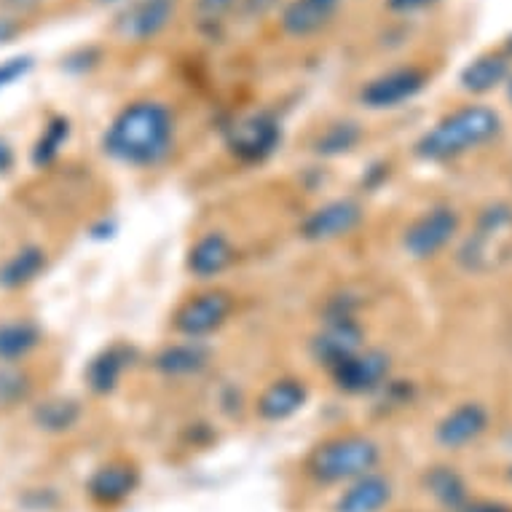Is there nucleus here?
Wrapping results in <instances>:
<instances>
[{
    "instance_id": "obj_37",
    "label": "nucleus",
    "mask_w": 512,
    "mask_h": 512,
    "mask_svg": "<svg viewBox=\"0 0 512 512\" xmlns=\"http://www.w3.org/2000/svg\"><path fill=\"white\" fill-rule=\"evenodd\" d=\"M510 475H512V472H510Z\"/></svg>"
},
{
    "instance_id": "obj_3",
    "label": "nucleus",
    "mask_w": 512,
    "mask_h": 512,
    "mask_svg": "<svg viewBox=\"0 0 512 512\" xmlns=\"http://www.w3.org/2000/svg\"><path fill=\"white\" fill-rule=\"evenodd\" d=\"M502 132V116L488 105H464V108L440 118L429 132L419 137L413 153L421 161L440 164L454 161L470 151H478L496 140Z\"/></svg>"
},
{
    "instance_id": "obj_12",
    "label": "nucleus",
    "mask_w": 512,
    "mask_h": 512,
    "mask_svg": "<svg viewBox=\"0 0 512 512\" xmlns=\"http://www.w3.org/2000/svg\"><path fill=\"white\" fill-rule=\"evenodd\" d=\"M427 73L419 68H395L389 73L370 78L360 89V105L368 110H392L411 102L416 94L424 92Z\"/></svg>"
},
{
    "instance_id": "obj_34",
    "label": "nucleus",
    "mask_w": 512,
    "mask_h": 512,
    "mask_svg": "<svg viewBox=\"0 0 512 512\" xmlns=\"http://www.w3.org/2000/svg\"><path fill=\"white\" fill-rule=\"evenodd\" d=\"M504 54H507V57L512 59V38H510V43H507V46H504Z\"/></svg>"
},
{
    "instance_id": "obj_30",
    "label": "nucleus",
    "mask_w": 512,
    "mask_h": 512,
    "mask_svg": "<svg viewBox=\"0 0 512 512\" xmlns=\"http://www.w3.org/2000/svg\"><path fill=\"white\" fill-rule=\"evenodd\" d=\"M236 0H196V14L202 22H218Z\"/></svg>"
},
{
    "instance_id": "obj_20",
    "label": "nucleus",
    "mask_w": 512,
    "mask_h": 512,
    "mask_svg": "<svg viewBox=\"0 0 512 512\" xmlns=\"http://www.w3.org/2000/svg\"><path fill=\"white\" fill-rule=\"evenodd\" d=\"M175 0H137L121 19V33L132 41H148L169 25Z\"/></svg>"
},
{
    "instance_id": "obj_31",
    "label": "nucleus",
    "mask_w": 512,
    "mask_h": 512,
    "mask_svg": "<svg viewBox=\"0 0 512 512\" xmlns=\"http://www.w3.org/2000/svg\"><path fill=\"white\" fill-rule=\"evenodd\" d=\"M456 512H512V507L504 502H496V499H470L462 510Z\"/></svg>"
},
{
    "instance_id": "obj_14",
    "label": "nucleus",
    "mask_w": 512,
    "mask_h": 512,
    "mask_svg": "<svg viewBox=\"0 0 512 512\" xmlns=\"http://www.w3.org/2000/svg\"><path fill=\"white\" fill-rule=\"evenodd\" d=\"M395 502V480L373 470L341 486L333 499V512H387Z\"/></svg>"
},
{
    "instance_id": "obj_9",
    "label": "nucleus",
    "mask_w": 512,
    "mask_h": 512,
    "mask_svg": "<svg viewBox=\"0 0 512 512\" xmlns=\"http://www.w3.org/2000/svg\"><path fill=\"white\" fill-rule=\"evenodd\" d=\"M365 220V207L352 196L344 199H330V202L319 204L301 220L298 234L303 242L311 244H328L338 242L344 236L354 234Z\"/></svg>"
},
{
    "instance_id": "obj_28",
    "label": "nucleus",
    "mask_w": 512,
    "mask_h": 512,
    "mask_svg": "<svg viewBox=\"0 0 512 512\" xmlns=\"http://www.w3.org/2000/svg\"><path fill=\"white\" fill-rule=\"evenodd\" d=\"M30 376L17 365H0V405H14L30 392Z\"/></svg>"
},
{
    "instance_id": "obj_16",
    "label": "nucleus",
    "mask_w": 512,
    "mask_h": 512,
    "mask_svg": "<svg viewBox=\"0 0 512 512\" xmlns=\"http://www.w3.org/2000/svg\"><path fill=\"white\" fill-rule=\"evenodd\" d=\"M309 403V387L303 378L282 376L269 381L255 397V416L266 424H282L301 413Z\"/></svg>"
},
{
    "instance_id": "obj_10",
    "label": "nucleus",
    "mask_w": 512,
    "mask_h": 512,
    "mask_svg": "<svg viewBox=\"0 0 512 512\" xmlns=\"http://www.w3.org/2000/svg\"><path fill=\"white\" fill-rule=\"evenodd\" d=\"M282 143V126L271 113H250L231 126L226 137L228 153L242 164H263L277 153Z\"/></svg>"
},
{
    "instance_id": "obj_36",
    "label": "nucleus",
    "mask_w": 512,
    "mask_h": 512,
    "mask_svg": "<svg viewBox=\"0 0 512 512\" xmlns=\"http://www.w3.org/2000/svg\"><path fill=\"white\" fill-rule=\"evenodd\" d=\"M100 3H116V0H100Z\"/></svg>"
},
{
    "instance_id": "obj_32",
    "label": "nucleus",
    "mask_w": 512,
    "mask_h": 512,
    "mask_svg": "<svg viewBox=\"0 0 512 512\" xmlns=\"http://www.w3.org/2000/svg\"><path fill=\"white\" fill-rule=\"evenodd\" d=\"M389 9L392 11H400V14H411V11H419V9H427L432 6L435 0H387Z\"/></svg>"
},
{
    "instance_id": "obj_33",
    "label": "nucleus",
    "mask_w": 512,
    "mask_h": 512,
    "mask_svg": "<svg viewBox=\"0 0 512 512\" xmlns=\"http://www.w3.org/2000/svg\"><path fill=\"white\" fill-rule=\"evenodd\" d=\"M11 164H14V151H11L6 140H0V175L9 172Z\"/></svg>"
},
{
    "instance_id": "obj_22",
    "label": "nucleus",
    "mask_w": 512,
    "mask_h": 512,
    "mask_svg": "<svg viewBox=\"0 0 512 512\" xmlns=\"http://www.w3.org/2000/svg\"><path fill=\"white\" fill-rule=\"evenodd\" d=\"M49 266V255L38 244H25L14 255L0 263V287L3 290H22L33 285Z\"/></svg>"
},
{
    "instance_id": "obj_29",
    "label": "nucleus",
    "mask_w": 512,
    "mask_h": 512,
    "mask_svg": "<svg viewBox=\"0 0 512 512\" xmlns=\"http://www.w3.org/2000/svg\"><path fill=\"white\" fill-rule=\"evenodd\" d=\"M30 68H33V59L30 57H11L6 62H0V92L14 84V81H19V78H25Z\"/></svg>"
},
{
    "instance_id": "obj_4",
    "label": "nucleus",
    "mask_w": 512,
    "mask_h": 512,
    "mask_svg": "<svg viewBox=\"0 0 512 512\" xmlns=\"http://www.w3.org/2000/svg\"><path fill=\"white\" fill-rule=\"evenodd\" d=\"M512 261V204L494 202L483 207L470 234L456 250V266L464 274L486 277Z\"/></svg>"
},
{
    "instance_id": "obj_15",
    "label": "nucleus",
    "mask_w": 512,
    "mask_h": 512,
    "mask_svg": "<svg viewBox=\"0 0 512 512\" xmlns=\"http://www.w3.org/2000/svg\"><path fill=\"white\" fill-rule=\"evenodd\" d=\"M236 263V247L231 236L223 231H204L196 236V242L188 247L185 255V269L196 282H212L223 277Z\"/></svg>"
},
{
    "instance_id": "obj_24",
    "label": "nucleus",
    "mask_w": 512,
    "mask_h": 512,
    "mask_svg": "<svg viewBox=\"0 0 512 512\" xmlns=\"http://www.w3.org/2000/svg\"><path fill=\"white\" fill-rule=\"evenodd\" d=\"M43 333L33 319L0 322V365H19L41 346Z\"/></svg>"
},
{
    "instance_id": "obj_25",
    "label": "nucleus",
    "mask_w": 512,
    "mask_h": 512,
    "mask_svg": "<svg viewBox=\"0 0 512 512\" xmlns=\"http://www.w3.org/2000/svg\"><path fill=\"white\" fill-rule=\"evenodd\" d=\"M81 416H84V408L76 400H68V397L46 400V403L35 405L33 411L35 427L41 429V432H49V435H62V432L76 429Z\"/></svg>"
},
{
    "instance_id": "obj_19",
    "label": "nucleus",
    "mask_w": 512,
    "mask_h": 512,
    "mask_svg": "<svg viewBox=\"0 0 512 512\" xmlns=\"http://www.w3.org/2000/svg\"><path fill=\"white\" fill-rule=\"evenodd\" d=\"M424 491L437 507H443L445 512H456L462 510L464 504L470 502V486L467 480L456 467L451 464H435L424 472Z\"/></svg>"
},
{
    "instance_id": "obj_13",
    "label": "nucleus",
    "mask_w": 512,
    "mask_h": 512,
    "mask_svg": "<svg viewBox=\"0 0 512 512\" xmlns=\"http://www.w3.org/2000/svg\"><path fill=\"white\" fill-rule=\"evenodd\" d=\"M491 413L483 403H462L448 411L435 427V443L445 451H462L467 445L478 443L488 432Z\"/></svg>"
},
{
    "instance_id": "obj_6",
    "label": "nucleus",
    "mask_w": 512,
    "mask_h": 512,
    "mask_svg": "<svg viewBox=\"0 0 512 512\" xmlns=\"http://www.w3.org/2000/svg\"><path fill=\"white\" fill-rule=\"evenodd\" d=\"M462 228V215L451 204L429 207L403 231V250L411 261H429L454 242Z\"/></svg>"
},
{
    "instance_id": "obj_1",
    "label": "nucleus",
    "mask_w": 512,
    "mask_h": 512,
    "mask_svg": "<svg viewBox=\"0 0 512 512\" xmlns=\"http://www.w3.org/2000/svg\"><path fill=\"white\" fill-rule=\"evenodd\" d=\"M102 151L132 169H153L175 151V116L164 102L137 100L118 110L102 135Z\"/></svg>"
},
{
    "instance_id": "obj_23",
    "label": "nucleus",
    "mask_w": 512,
    "mask_h": 512,
    "mask_svg": "<svg viewBox=\"0 0 512 512\" xmlns=\"http://www.w3.org/2000/svg\"><path fill=\"white\" fill-rule=\"evenodd\" d=\"M507 78H510V57L504 51H488V54L472 59L470 65L462 70L459 84H462L464 92L486 94L504 84Z\"/></svg>"
},
{
    "instance_id": "obj_21",
    "label": "nucleus",
    "mask_w": 512,
    "mask_h": 512,
    "mask_svg": "<svg viewBox=\"0 0 512 512\" xmlns=\"http://www.w3.org/2000/svg\"><path fill=\"white\" fill-rule=\"evenodd\" d=\"M338 9V0H293L282 11V30L293 38H309L328 25Z\"/></svg>"
},
{
    "instance_id": "obj_35",
    "label": "nucleus",
    "mask_w": 512,
    "mask_h": 512,
    "mask_svg": "<svg viewBox=\"0 0 512 512\" xmlns=\"http://www.w3.org/2000/svg\"><path fill=\"white\" fill-rule=\"evenodd\" d=\"M507 97H510V102H512V76H510V84H507Z\"/></svg>"
},
{
    "instance_id": "obj_2",
    "label": "nucleus",
    "mask_w": 512,
    "mask_h": 512,
    "mask_svg": "<svg viewBox=\"0 0 512 512\" xmlns=\"http://www.w3.org/2000/svg\"><path fill=\"white\" fill-rule=\"evenodd\" d=\"M381 443L360 429H346L336 435L322 437L311 445L303 459V478L319 488H341L352 480L378 470L381 464Z\"/></svg>"
},
{
    "instance_id": "obj_7",
    "label": "nucleus",
    "mask_w": 512,
    "mask_h": 512,
    "mask_svg": "<svg viewBox=\"0 0 512 512\" xmlns=\"http://www.w3.org/2000/svg\"><path fill=\"white\" fill-rule=\"evenodd\" d=\"M143 486V472L132 462L129 456H113L86 480V499L97 507V510H118L126 504Z\"/></svg>"
},
{
    "instance_id": "obj_18",
    "label": "nucleus",
    "mask_w": 512,
    "mask_h": 512,
    "mask_svg": "<svg viewBox=\"0 0 512 512\" xmlns=\"http://www.w3.org/2000/svg\"><path fill=\"white\" fill-rule=\"evenodd\" d=\"M212 360V352L207 341H191L180 338L175 344L161 346L153 357V368L164 378H191L199 376Z\"/></svg>"
},
{
    "instance_id": "obj_26",
    "label": "nucleus",
    "mask_w": 512,
    "mask_h": 512,
    "mask_svg": "<svg viewBox=\"0 0 512 512\" xmlns=\"http://www.w3.org/2000/svg\"><path fill=\"white\" fill-rule=\"evenodd\" d=\"M362 143V126L357 121H336L325 126L314 140V153L322 159H338Z\"/></svg>"
},
{
    "instance_id": "obj_5",
    "label": "nucleus",
    "mask_w": 512,
    "mask_h": 512,
    "mask_svg": "<svg viewBox=\"0 0 512 512\" xmlns=\"http://www.w3.org/2000/svg\"><path fill=\"white\" fill-rule=\"evenodd\" d=\"M236 298L226 287H204L199 293L188 295L172 314V330L180 338L204 341L215 336L234 317Z\"/></svg>"
},
{
    "instance_id": "obj_11",
    "label": "nucleus",
    "mask_w": 512,
    "mask_h": 512,
    "mask_svg": "<svg viewBox=\"0 0 512 512\" xmlns=\"http://www.w3.org/2000/svg\"><path fill=\"white\" fill-rule=\"evenodd\" d=\"M365 346V333L354 314H328L325 325L314 333L309 352L317 365L333 370Z\"/></svg>"
},
{
    "instance_id": "obj_27",
    "label": "nucleus",
    "mask_w": 512,
    "mask_h": 512,
    "mask_svg": "<svg viewBox=\"0 0 512 512\" xmlns=\"http://www.w3.org/2000/svg\"><path fill=\"white\" fill-rule=\"evenodd\" d=\"M70 137V121L68 118H54L46 124L43 135L38 137V143L33 148V164L35 167H46L51 161L57 159L59 151L65 148Z\"/></svg>"
},
{
    "instance_id": "obj_8",
    "label": "nucleus",
    "mask_w": 512,
    "mask_h": 512,
    "mask_svg": "<svg viewBox=\"0 0 512 512\" xmlns=\"http://www.w3.org/2000/svg\"><path fill=\"white\" fill-rule=\"evenodd\" d=\"M328 373L336 389H341L344 395H376V392H384V387L392 381V357L384 349L362 346L360 352L338 362Z\"/></svg>"
},
{
    "instance_id": "obj_17",
    "label": "nucleus",
    "mask_w": 512,
    "mask_h": 512,
    "mask_svg": "<svg viewBox=\"0 0 512 512\" xmlns=\"http://www.w3.org/2000/svg\"><path fill=\"white\" fill-rule=\"evenodd\" d=\"M135 349L126 344H110L100 354H94L84 370V381L94 395H113L121 387V378L132 368Z\"/></svg>"
}]
</instances>
